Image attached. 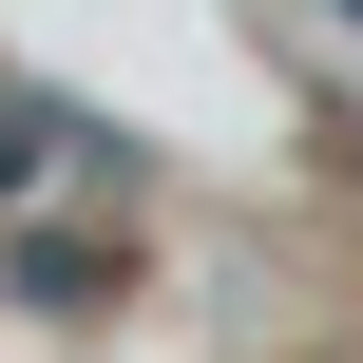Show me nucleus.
Returning <instances> with one entry per match:
<instances>
[{"label": "nucleus", "instance_id": "obj_1", "mask_svg": "<svg viewBox=\"0 0 363 363\" xmlns=\"http://www.w3.org/2000/svg\"><path fill=\"white\" fill-rule=\"evenodd\" d=\"M0 287H19L38 325H96V306L134 287V249H96V230H38V211H19V230H0Z\"/></svg>", "mask_w": 363, "mask_h": 363}, {"label": "nucleus", "instance_id": "obj_2", "mask_svg": "<svg viewBox=\"0 0 363 363\" xmlns=\"http://www.w3.org/2000/svg\"><path fill=\"white\" fill-rule=\"evenodd\" d=\"M57 153H77V134H57V115H38V96H0V230H19V191H38V172H57Z\"/></svg>", "mask_w": 363, "mask_h": 363}]
</instances>
